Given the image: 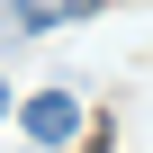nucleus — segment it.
<instances>
[{"mask_svg": "<svg viewBox=\"0 0 153 153\" xmlns=\"http://www.w3.org/2000/svg\"><path fill=\"white\" fill-rule=\"evenodd\" d=\"M18 117H27L36 144H72V135H81V99H72V90H36Z\"/></svg>", "mask_w": 153, "mask_h": 153, "instance_id": "f257e3e1", "label": "nucleus"}, {"mask_svg": "<svg viewBox=\"0 0 153 153\" xmlns=\"http://www.w3.org/2000/svg\"><path fill=\"white\" fill-rule=\"evenodd\" d=\"M0 117H9V81H0Z\"/></svg>", "mask_w": 153, "mask_h": 153, "instance_id": "7ed1b4c3", "label": "nucleus"}, {"mask_svg": "<svg viewBox=\"0 0 153 153\" xmlns=\"http://www.w3.org/2000/svg\"><path fill=\"white\" fill-rule=\"evenodd\" d=\"M81 9H90V0H18V18H27V27H54V18H81Z\"/></svg>", "mask_w": 153, "mask_h": 153, "instance_id": "f03ea898", "label": "nucleus"}]
</instances>
